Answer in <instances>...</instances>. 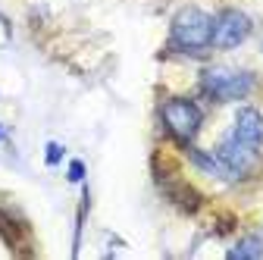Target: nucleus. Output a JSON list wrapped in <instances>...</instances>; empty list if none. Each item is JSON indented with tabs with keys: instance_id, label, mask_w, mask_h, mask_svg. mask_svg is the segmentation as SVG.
I'll use <instances>...</instances> for the list:
<instances>
[{
	"instance_id": "nucleus-1",
	"label": "nucleus",
	"mask_w": 263,
	"mask_h": 260,
	"mask_svg": "<svg viewBox=\"0 0 263 260\" xmlns=\"http://www.w3.org/2000/svg\"><path fill=\"white\" fill-rule=\"evenodd\" d=\"M170 38H173V47L188 53V57H197L201 50L210 47V38H213V19L197 10V7H182L176 16H173V28H170Z\"/></svg>"
},
{
	"instance_id": "nucleus-2",
	"label": "nucleus",
	"mask_w": 263,
	"mask_h": 260,
	"mask_svg": "<svg viewBox=\"0 0 263 260\" xmlns=\"http://www.w3.org/2000/svg\"><path fill=\"white\" fill-rule=\"evenodd\" d=\"M204 91L213 97V101H245V97L254 91V76L245 69H229V66H210L201 76Z\"/></svg>"
},
{
	"instance_id": "nucleus-3",
	"label": "nucleus",
	"mask_w": 263,
	"mask_h": 260,
	"mask_svg": "<svg viewBox=\"0 0 263 260\" xmlns=\"http://www.w3.org/2000/svg\"><path fill=\"white\" fill-rule=\"evenodd\" d=\"M160 116H163L166 132H170L176 141H182V144H188V141L197 135L201 119H204L201 107H197L194 101H188V97H170V101H163Z\"/></svg>"
},
{
	"instance_id": "nucleus-4",
	"label": "nucleus",
	"mask_w": 263,
	"mask_h": 260,
	"mask_svg": "<svg viewBox=\"0 0 263 260\" xmlns=\"http://www.w3.org/2000/svg\"><path fill=\"white\" fill-rule=\"evenodd\" d=\"M251 35V16L235 10V7H226L213 16V38L210 44L216 50H235L238 44H245Z\"/></svg>"
},
{
	"instance_id": "nucleus-5",
	"label": "nucleus",
	"mask_w": 263,
	"mask_h": 260,
	"mask_svg": "<svg viewBox=\"0 0 263 260\" xmlns=\"http://www.w3.org/2000/svg\"><path fill=\"white\" fill-rule=\"evenodd\" d=\"M216 157L222 160V166L229 170V176H232V179H241V176H248V173L257 166V147L238 141L232 132H229V135L219 141Z\"/></svg>"
},
{
	"instance_id": "nucleus-6",
	"label": "nucleus",
	"mask_w": 263,
	"mask_h": 260,
	"mask_svg": "<svg viewBox=\"0 0 263 260\" xmlns=\"http://www.w3.org/2000/svg\"><path fill=\"white\" fill-rule=\"evenodd\" d=\"M232 135H235L238 141H245V144H251V147L260 151V147H263V116H260V110H254V107L235 110Z\"/></svg>"
},
{
	"instance_id": "nucleus-7",
	"label": "nucleus",
	"mask_w": 263,
	"mask_h": 260,
	"mask_svg": "<svg viewBox=\"0 0 263 260\" xmlns=\"http://www.w3.org/2000/svg\"><path fill=\"white\" fill-rule=\"evenodd\" d=\"M188 157H191V163L197 166V170H204L207 176H213V179H229L232 182V176H229V170L222 166V160L216 157V154H207V151H188Z\"/></svg>"
},
{
	"instance_id": "nucleus-8",
	"label": "nucleus",
	"mask_w": 263,
	"mask_h": 260,
	"mask_svg": "<svg viewBox=\"0 0 263 260\" xmlns=\"http://www.w3.org/2000/svg\"><path fill=\"white\" fill-rule=\"evenodd\" d=\"M229 257H232V260H257V257H263V238L260 235L241 238L232 251H229Z\"/></svg>"
},
{
	"instance_id": "nucleus-9",
	"label": "nucleus",
	"mask_w": 263,
	"mask_h": 260,
	"mask_svg": "<svg viewBox=\"0 0 263 260\" xmlns=\"http://www.w3.org/2000/svg\"><path fill=\"white\" fill-rule=\"evenodd\" d=\"M44 160H47V166H57L60 160H63V147H60L57 141H50V144H47V151H44Z\"/></svg>"
},
{
	"instance_id": "nucleus-10",
	"label": "nucleus",
	"mask_w": 263,
	"mask_h": 260,
	"mask_svg": "<svg viewBox=\"0 0 263 260\" xmlns=\"http://www.w3.org/2000/svg\"><path fill=\"white\" fill-rule=\"evenodd\" d=\"M85 179V163L82 160H72L69 163V182H82Z\"/></svg>"
},
{
	"instance_id": "nucleus-11",
	"label": "nucleus",
	"mask_w": 263,
	"mask_h": 260,
	"mask_svg": "<svg viewBox=\"0 0 263 260\" xmlns=\"http://www.w3.org/2000/svg\"><path fill=\"white\" fill-rule=\"evenodd\" d=\"M0 141H4V125H0Z\"/></svg>"
}]
</instances>
